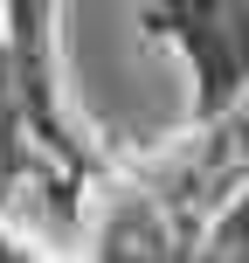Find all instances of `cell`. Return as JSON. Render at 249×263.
<instances>
[{
	"mask_svg": "<svg viewBox=\"0 0 249 263\" xmlns=\"http://www.w3.org/2000/svg\"><path fill=\"white\" fill-rule=\"evenodd\" d=\"M63 0H0V35L21 83V132L55 159L63 173H90V139L63 111V49H55Z\"/></svg>",
	"mask_w": 249,
	"mask_h": 263,
	"instance_id": "obj_2",
	"label": "cell"
},
{
	"mask_svg": "<svg viewBox=\"0 0 249 263\" xmlns=\"http://www.w3.org/2000/svg\"><path fill=\"white\" fill-rule=\"evenodd\" d=\"M14 145H21V83H14L7 35H0V166H14Z\"/></svg>",
	"mask_w": 249,
	"mask_h": 263,
	"instance_id": "obj_3",
	"label": "cell"
},
{
	"mask_svg": "<svg viewBox=\"0 0 249 263\" xmlns=\"http://www.w3.org/2000/svg\"><path fill=\"white\" fill-rule=\"evenodd\" d=\"M139 28L180 49L194 77V132L222 125L249 97V0H145Z\"/></svg>",
	"mask_w": 249,
	"mask_h": 263,
	"instance_id": "obj_1",
	"label": "cell"
}]
</instances>
